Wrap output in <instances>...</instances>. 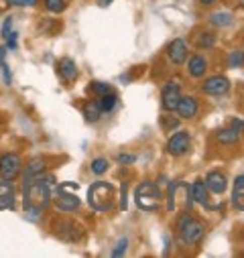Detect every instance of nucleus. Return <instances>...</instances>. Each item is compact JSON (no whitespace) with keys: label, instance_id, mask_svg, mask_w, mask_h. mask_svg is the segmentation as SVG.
I'll use <instances>...</instances> for the list:
<instances>
[{"label":"nucleus","instance_id":"5","mask_svg":"<svg viewBox=\"0 0 244 258\" xmlns=\"http://www.w3.org/2000/svg\"><path fill=\"white\" fill-rule=\"evenodd\" d=\"M23 171V159L19 153H5L0 157V179L15 181Z\"/></svg>","mask_w":244,"mask_h":258},{"label":"nucleus","instance_id":"19","mask_svg":"<svg viewBox=\"0 0 244 258\" xmlns=\"http://www.w3.org/2000/svg\"><path fill=\"white\" fill-rule=\"evenodd\" d=\"M84 116H86L88 122H98V120L104 116V112H102L98 100H90V102L84 106Z\"/></svg>","mask_w":244,"mask_h":258},{"label":"nucleus","instance_id":"25","mask_svg":"<svg viewBox=\"0 0 244 258\" xmlns=\"http://www.w3.org/2000/svg\"><path fill=\"white\" fill-rule=\"evenodd\" d=\"M228 66L230 68H244V51H232L228 55Z\"/></svg>","mask_w":244,"mask_h":258},{"label":"nucleus","instance_id":"15","mask_svg":"<svg viewBox=\"0 0 244 258\" xmlns=\"http://www.w3.org/2000/svg\"><path fill=\"white\" fill-rule=\"evenodd\" d=\"M57 74L61 76V80H64L66 84L74 82V80L78 78V66H76V61L70 59V57L59 59V61H57Z\"/></svg>","mask_w":244,"mask_h":258},{"label":"nucleus","instance_id":"3","mask_svg":"<svg viewBox=\"0 0 244 258\" xmlns=\"http://www.w3.org/2000/svg\"><path fill=\"white\" fill-rule=\"evenodd\" d=\"M135 204L143 212H157L163 206V191L153 181H143L135 191Z\"/></svg>","mask_w":244,"mask_h":258},{"label":"nucleus","instance_id":"6","mask_svg":"<svg viewBox=\"0 0 244 258\" xmlns=\"http://www.w3.org/2000/svg\"><path fill=\"white\" fill-rule=\"evenodd\" d=\"M51 193H53L51 198H53L55 208L64 214H72V212L80 210V206H82V202L76 193H68V191H61V189H51Z\"/></svg>","mask_w":244,"mask_h":258},{"label":"nucleus","instance_id":"29","mask_svg":"<svg viewBox=\"0 0 244 258\" xmlns=\"http://www.w3.org/2000/svg\"><path fill=\"white\" fill-rule=\"evenodd\" d=\"M127 246H129V238H122L118 244H116V248L112 250V256L114 258H118V256H122V254H125L127 252Z\"/></svg>","mask_w":244,"mask_h":258},{"label":"nucleus","instance_id":"38","mask_svg":"<svg viewBox=\"0 0 244 258\" xmlns=\"http://www.w3.org/2000/svg\"><path fill=\"white\" fill-rule=\"evenodd\" d=\"M120 208L127 210V185L122 187V198H120Z\"/></svg>","mask_w":244,"mask_h":258},{"label":"nucleus","instance_id":"28","mask_svg":"<svg viewBox=\"0 0 244 258\" xmlns=\"http://www.w3.org/2000/svg\"><path fill=\"white\" fill-rule=\"evenodd\" d=\"M90 90H92V92H94V94L100 98V96H104V94L112 92V86H110V84H104V82H94Z\"/></svg>","mask_w":244,"mask_h":258},{"label":"nucleus","instance_id":"8","mask_svg":"<svg viewBox=\"0 0 244 258\" xmlns=\"http://www.w3.org/2000/svg\"><path fill=\"white\" fill-rule=\"evenodd\" d=\"M190 151V133L188 131H177L167 141V153L173 157H181Z\"/></svg>","mask_w":244,"mask_h":258},{"label":"nucleus","instance_id":"37","mask_svg":"<svg viewBox=\"0 0 244 258\" xmlns=\"http://www.w3.org/2000/svg\"><path fill=\"white\" fill-rule=\"evenodd\" d=\"M0 193H15V185H13V181H7V179L0 181Z\"/></svg>","mask_w":244,"mask_h":258},{"label":"nucleus","instance_id":"18","mask_svg":"<svg viewBox=\"0 0 244 258\" xmlns=\"http://www.w3.org/2000/svg\"><path fill=\"white\" fill-rule=\"evenodd\" d=\"M232 202L238 210H244V175H238L234 181V196Z\"/></svg>","mask_w":244,"mask_h":258},{"label":"nucleus","instance_id":"22","mask_svg":"<svg viewBox=\"0 0 244 258\" xmlns=\"http://www.w3.org/2000/svg\"><path fill=\"white\" fill-rule=\"evenodd\" d=\"M43 5H45V9H47L49 13H53V15L64 13L66 7H68L66 0H43Z\"/></svg>","mask_w":244,"mask_h":258},{"label":"nucleus","instance_id":"16","mask_svg":"<svg viewBox=\"0 0 244 258\" xmlns=\"http://www.w3.org/2000/svg\"><path fill=\"white\" fill-rule=\"evenodd\" d=\"M188 70H190L192 78H202L208 72V59L202 57V55H194L190 59V63H188Z\"/></svg>","mask_w":244,"mask_h":258},{"label":"nucleus","instance_id":"20","mask_svg":"<svg viewBox=\"0 0 244 258\" xmlns=\"http://www.w3.org/2000/svg\"><path fill=\"white\" fill-rule=\"evenodd\" d=\"M98 104H100L102 112L110 114V112L118 106V96H116L114 92H108V94H104V96H100V98H98Z\"/></svg>","mask_w":244,"mask_h":258},{"label":"nucleus","instance_id":"21","mask_svg":"<svg viewBox=\"0 0 244 258\" xmlns=\"http://www.w3.org/2000/svg\"><path fill=\"white\" fill-rule=\"evenodd\" d=\"M210 23L214 27H228V25H232V15L230 13H214V15H210Z\"/></svg>","mask_w":244,"mask_h":258},{"label":"nucleus","instance_id":"40","mask_svg":"<svg viewBox=\"0 0 244 258\" xmlns=\"http://www.w3.org/2000/svg\"><path fill=\"white\" fill-rule=\"evenodd\" d=\"M98 5H100V7H110L112 0H98Z\"/></svg>","mask_w":244,"mask_h":258},{"label":"nucleus","instance_id":"13","mask_svg":"<svg viewBox=\"0 0 244 258\" xmlns=\"http://www.w3.org/2000/svg\"><path fill=\"white\" fill-rule=\"evenodd\" d=\"M45 173H47V161L41 159V157H37V159L29 161V163L25 165V171H23V183L33 181V179H37V177H41V175H45Z\"/></svg>","mask_w":244,"mask_h":258},{"label":"nucleus","instance_id":"9","mask_svg":"<svg viewBox=\"0 0 244 258\" xmlns=\"http://www.w3.org/2000/svg\"><path fill=\"white\" fill-rule=\"evenodd\" d=\"M179 98H181V92H179V84L177 82H167L161 90V104L167 112H173L179 104Z\"/></svg>","mask_w":244,"mask_h":258},{"label":"nucleus","instance_id":"36","mask_svg":"<svg viewBox=\"0 0 244 258\" xmlns=\"http://www.w3.org/2000/svg\"><path fill=\"white\" fill-rule=\"evenodd\" d=\"M0 70H3V80H5V86H11V84H13V74H11V70H9V63H5V66L0 68Z\"/></svg>","mask_w":244,"mask_h":258},{"label":"nucleus","instance_id":"11","mask_svg":"<svg viewBox=\"0 0 244 258\" xmlns=\"http://www.w3.org/2000/svg\"><path fill=\"white\" fill-rule=\"evenodd\" d=\"M167 55H169V59L175 63V66H183L186 59H188V43L183 41V39H173L169 43Z\"/></svg>","mask_w":244,"mask_h":258},{"label":"nucleus","instance_id":"4","mask_svg":"<svg viewBox=\"0 0 244 258\" xmlns=\"http://www.w3.org/2000/svg\"><path fill=\"white\" fill-rule=\"evenodd\" d=\"M88 206L94 212H110L114 208V187L106 181H96L88 189Z\"/></svg>","mask_w":244,"mask_h":258},{"label":"nucleus","instance_id":"32","mask_svg":"<svg viewBox=\"0 0 244 258\" xmlns=\"http://www.w3.org/2000/svg\"><path fill=\"white\" fill-rule=\"evenodd\" d=\"M11 31H13V17H11V15H9V17H7V19H5V23H3V29H0V35H3V37H5V39H7V37H9V33H11Z\"/></svg>","mask_w":244,"mask_h":258},{"label":"nucleus","instance_id":"14","mask_svg":"<svg viewBox=\"0 0 244 258\" xmlns=\"http://www.w3.org/2000/svg\"><path fill=\"white\" fill-rule=\"evenodd\" d=\"M175 110H177V114H179L181 118L190 120V118H194V116L198 114L200 104H198V100H196L194 96H181V98H179V104H177Z\"/></svg>","mask_w":244,"mask_h":258},{"label":"nucleus","instance_id":"23","mask_svg":"<svg viewBox=\"0 0 244 258\" xmlns=\"http://www.w3.org/2000/svg\"><path fill=\"white\" fill-rule=\"evenodd\" d=\"M108 167H110V163H108V159H104V157L94 159L92 165H90V169H92L94 175H104V173L108 171Z\"/></svg>","mask_w":244,"mask_h":258},{"label":"nucleus","instance_id":"30","mask_svg":"<svg viewBox=\"0 0 244 258\" xmlns=\"http://www.w3.org/2000/svg\"><path fill=\"white\" fill-rule=\"evenodd\" d=\"M7 5H11V7H27V9H31V7H35L37 5V0H5Z\"/></svg>","mask_w":244,"mask_h":258},{"label":"nucleus","instance_id":"12","mask_svg":"<svg viewBox=\"0 0 244 258\" xmlns=\"http://www.w3.org/2000/svg\"><path fill=\"white\" fill-rule=\"evenodd\" d=\"M204 183H206L208 191H212L214 196H222V193L226 191V187H228L226 175H224V173H220V171H210V173L206 175Z\"/></svg>","mask_w":244,"mask_h":258},{"label":"nucleus","instance_id":"26","mask_svg":"<svg viewBox=\"0 0 244 258\" xmlns=\"http://www.w3.org/2000/svg\"><path fill=\"white\" fill-rule=\"evenodd\" d=\"M15 210V193H0V212Z\"/></svg>","mask_w":244,"mask_h":258},{"label":"nucleus","instance_id":"2","mask_svg":"<svg viewBox=\"0 0 244 258\" xmlns=\"http://www.w3.org/2000/svg\"><path fill=\"white\" fill-rule=\"evenodd\" d=\"M194 196H192V185L186 181H173L167 191V212L171 214H181V212H190L194 208Z\"/></svg>","mask_w":244,"mask_h":258},{"label":"nucleus","instance_id":"34","mask_svg":"<svg viewBox=\"0 0 244 258\" xmlns=\"http://www.w3.org/2000/svg\"><path fill=\"white\" fill-rule=\"evenodd\" d=\"M7 47H9V49H17V47H19V33H15V31L9 33V37H7Z\"/></svg>","mask_w":244,"mask_h":258},{"label":"nucleus","instance_id":"10","mask_svg":"<svg viewBox=\"0 0 244 258\" xmlns=\"http://www.w3.org/2000/svg\"><path fill=\"white\" fill-rule=\"evenodd\" d=\"M202 90L206 94H210V96H224L230 90V80L224 78V76H212V78H208L204 82Z\"/></svg>","mask_w":244,"mask_h":258},{"label":"nucleus","instance_id":"24","mask_svg":"<svg viewBox=\"0 0 244 258\" xmlns=\"http://www.w3.org/2000/svg\"><path fill=\"white\" fill-rule=\"evenodd\" d=\"M238 137H240V135H236L232 128H226V131H220V133H218V141H220L222 145H232V143L238 141Z\"/></svg>","mask_w":244,"mask_h":258},{"label":"nucleus","instance_id":"31","mask_svg":"<svg viewBox=\"0 0 244 258\" xmlns=\"http://www.w3.org/2000/svg\"><path fill=\"white\" fill-rule=\"evenodd\" d=\"M161 126L171 131V128H177L179 126V120L177 118H171V116H161Z\"/></svg>","mask_w":244,"mask_h":258},{"label":"nucleus","instance_id":"1","mask_svg":"<svg viewBox=\"0 0 244 258\" xmlns=\"http://www.w3.org/2000/svg\"><path fill=\"white\" fill-rule=\"evenodd\" d=\"M55 179L51 175H41L33 181L23 183V208L29 218H39L51 204V189Z\"/></svg>","mask_w":244,"mask_h":258},{"label":"nucleus","instance_id":"33","mask_svg":"<svg viewBox=\"0 0 244 258\" xmlns=\"http://www.w3.org/2000/svg\"><path fill=\"white\" fill-rule=\"evenodd\" d=\"M116 161H118L120 165H133V163L137 161V157H135V155H129V153H122V155L116 157Z\"/></svg>","mask_w":244,"mask_h":258},{"label":"nucleus","instance_id":"35","mask_svg":"<svg viewBox=\"0 0 244 258\" xmlns=\"http://www.w3.org/2000/svg\"><path fill=\"white\" fill-rule=\"evenodd\" d=\"M230 128L236 133V135H240V133H244V120H240V118H232V122H230Z\"/></svg>","mask_w":244,"mask_h":258},{"label":"nucleus","instance_id":"41","mask_svg":"<svg viewBox=\"0 0 244 258\" xmlns=\"http://www.w3.org/2000/svg\"><path fill=\"white\" fill-rule=\"evenodd\" d=\"M200 3H202V5H206V7H210V5H214V3H216V0H200Z\"/></svg>","mask_w":244,"mask_h":258},{"label":"nucleus","instance_id":"7","mask_svg":"<svg viewBox=\"0 0 244 258\" xmlns=\"http://www.w3.org/2000/svg\"><path fill=\"white\" fill-rule=\"evenodd\" d=\"M204 232H206L204 224H202L200 220H194L192 216L186 220V224H183V226L179 228L181 240L186 242V244H198V242L204 238Z\"/></svg>","mask_w":244,"mask_h":258},{"label":"nucleus","instance_id":"17","mask_svg":"<svg viewBox=\"0 0 244 258\" xmlns=\"http://www.w3.org/2000/svg\"><path fill=\"white\" fill-rule=\"evenodd\" d=\"M192 196L196 204H202L206 208H210V196H208V187L204 181H194L192 183Z\"/></svg>","mask_w":244,"mask_h":258},{"label":"nucleus","instance_id":"39","mask_svg":"<svg viewBox=\"0 0 244 258\" xmlns=\"http://www.w3.org/2000/svg\"><path fill=\"white\" fill-rule=\"evenodd\" d=\"M7 51H9V47H7V45H3V47H0V68L5 66V57H7Z\"/></svg>","mask_w":244,"mask_h":258},{"label":"nucleus","instance_id":"27","mask_svg":"<svg viewBox=\"0 0 244 258\" xmlns=\"http://www.w3.org/2000/svg\"><path fill=\"white\" fill-rule=\"evenodd\" d=\"M198 45L204 47V49H210V47L216 45V37H214L212 33H202V35L198 37Z\"/></svg>","mask_w":244,"mask_h":258}]
</instances>
